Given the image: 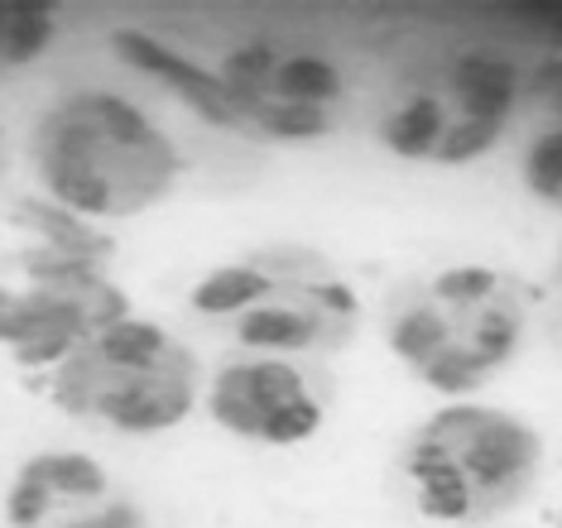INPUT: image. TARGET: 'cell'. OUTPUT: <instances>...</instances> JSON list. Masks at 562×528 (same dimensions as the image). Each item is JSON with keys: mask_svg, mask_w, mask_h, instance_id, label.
Masks as SVG:
<instances>
[{"mask_svg": "<svg viewBox=\"0 0 562 528\" xmlns=\"http://www.w3.org/2000/svg\"><path fill=\"white\" fill-rule=\"evenodd\" d=\"M30 154L48 202L78 222L149 212L183 173L173 139L131 97L106 87L63 92L34 125Z\"/></svg>", "mask_w": 562, "mask_h": 528, "instance_id": "cell-1", "label": "cell"}, {"mask_svg": "<svg viewBox=\"0 0 562 528\" xmlns=\"http://www.w3.org/2000/svg\"><path fill=\"white\" fill-rule=\"evenodd\" d=\"M543 471V437L509 408L457 398L428 414L404 447L414 509L447 528H476L515 514Z\"/></svg>", "mask_w": 562, "mask_h": 528, "instance_id": "cell-2", "label": "cell"}, {"mask_svg": "<svg viewBox=\"0 0 562 528\" xmlns=\"http://www.w3.org/2000/svg\"><path fill=\"white\" fill-rule=\"evenodd\" d=\"M390 351L447 404L481 394L524 346L515 279L491 265H452L404 289L385 322Z\"/></svg>", "mask_w": 562, "mask_h": 528, "instance_id": "cell-3", "label": "cell"}, {"mask_svg": "<svg viewBox=\"0 0 562 528\" xmlns=\"http://www.w3.org/2000/svg\"><path fill=\"white\" fill-rule=\"evenodd\" d=\"M48 394L72 418L125 437H155L198 408L202 375L198 356L169 327L125 313L58 360Z\"/></svg>", "mask_w": 562, "mask_h": 528, "instance_id": "cell-4", "label": "cell"}, {"mask_svg": "<svg viewBox=\"0 0 562 528\" xmlns=\"http://www.w3.org/2000/svg\"><path fill=\"white\" fill-rule=\"evenodd\" d=\"M356 313H361V303H356L351 283L323 269L317 255L270 250V289L232 322V337L246 356L303 360L341 351L356 327Z\"/></svg>", "mask_w": 562, "mask_h": 528, "instance_id": "cell-5", "label": "cell"}, {"mask_svg": "<svg viewBox=\"0 0 562 528\" xmlns=\"http://www.w3.org/2000/svg\"><path fill=\"white\" fill-rule=\"evenodd\" d=\"M212 423L255 447H299L323 428V390L299 360L279 356H236L212 370L202 390Z\"/></svg>", "mask_w": 562, "mask_h": 528, "instance_id": "cell-6", "label": "cell"}, {"mask_svg": "<svg viewBox=\"0 0 562 528\" xmlns=\"http://www.w3.org/2000/svg\"><path fill=\"white\" fill-rule=\"evenodd\" d=\"M438 87L452 106V131H447L438 164L457 169L501 145L509 115L519 106V68L495 48H467L438 68Z\"/></svg>", "mask_w": 562, "mask_h": 528, "instance_id": "cell-7", "label": "cell"}, {"mask_svg": "<svg viewBox=\"0 0 562 528\" xmlns=\"http://www.w3.org/2000/svg\"><path fill=\"white\" fill-rule=\"evenodd\" d=\"M116 495L111 471L87 452H34L5 491V528H40L54 505H87Z\"/></svg>", "mask_w": 562, "mask_h": 528, "instance_id": "cell-8", "label": "cell"}, {"mask_svg": "<svg viewBox=\"0 0 562 528\" xmlns=\"http://www.w3.org/2000/svg\"><path fill=\"white\" fill-rule=\"evenodd\" d=\"M447 131H452V106H447V92L438 87V77L414 92H404L394 106L380 115V145H385L394 159L404 164H438V149Z\"/></svg>", "mask_w": 562, "mask_h": 528, "instance_id": "cell-9", "label": "cell"}, {"mask_svg": "<svg viewBox=\"0 0 562 528\" xmlns=\"http://www.w3.org/2000/svg\"><path fill=\"white\" fill-rule=\"evenodd\" d=\"M265 289H270V250L207 269V274L193 283L188 303H193V313H202V317L236 322L246 307H255V303L265 299Z\"/></svg>", "mask_w": 562, "mask_h": 528, "instance_id": "cell-10", "label": "cell"}, {"mask_svg": "<svg viewBox=\"0 0 562 528\" xmlns=\"http://www.w3.org/2000/svg\"><path fill=\"white\" fill-rule=\"evenodd\" d=\"M58 34V20L48 5L34 0H0V72L10 68H30L48 54Z\"/></svg>", "mask_w": 562, "mask_h": 528, "instance_id": "cell-11", "label": "cell"}, {"mask_svg": "<svg viewBox=\"0 0 562 528\" xmlns=\"http://www.w3.org/2000/svg\"><path fill=\"white\" fill-rule=\"evenodd\" d=\"M519 178L539 202L562 207V121L529 139V149L519 159Z\"/></svg>", "mask_w": 562, "mask_h": 528, "instance_id": "cell-12", "label": "cell"}, {"mask_svg": "<svg viewBox=\"0 0 562 528\" xmlns=\"http://www.w3.org/2000/svg\"><path fill=\"white\" fill-rule=\"evenodd\" d=\"M40 528H149L145 509L125 495L87 499V505H54Z\"/></svg>", "mask_w": 562, "mask_h": 528, "instance_id": "cell-13", "label": "cell"}, {"mask_svg": "<svg viewBox=\"0 0 562 528\" xmlns=\"http://www.w3.org/2000/svg\"><path fill=\"white\" fill-rule=\"evenodd\" d=\"M543 92H548V101H553V106L562 111V63H553V68H548V77H543Z\"/></svg>", "mask_w": 562, "mask_h": 528, "instance_id": "cell-14", "label": "cell"}, {"mask_svg": "<svg viewBox=\"0 0 562 528\" xmlns=\"http://www.w3.org/2000/svg\"><path fill=\"white\" fill-rule=\"evenodd\" d=\"M0 149H5V145H0Z\"/></svg>", "mask_w": 562, "mask_h": 528, "instance_id": "cell-15", "label": "cell"}]
</instances>
